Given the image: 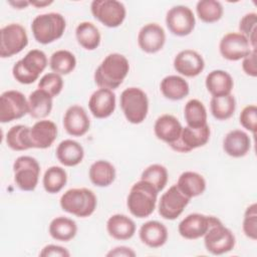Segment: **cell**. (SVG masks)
I'll return each mask as SVG.
<instances>
[{
    "mask_svg": "<svg viewBox=\"0 0 257 257\" xmlns=\"http://www.w3.org/2000/svg\"><path fill=\"white\" fill-rule=\"evenodd\" d=\"M176 185L178 189L190 199L202 195L206 190V181L204 177L192 171L182 173Z\"/></svg>",
    "mask_w": 257,
    "mask_h": 257,
    "instance_id": "83f0119b",
    "label": "cell"
},
{
    "mask_svg": "<svg viewBox=\"0 0 257 257\" xmlns=\"http://www.w3.org/2000/svg\"><path fill=\"white\" fill-rule=\"evenodd\" d=\"M139 236L145 245L151 248H159L165 245L168 240V229L163 223L152 220L142 225Z\"/></svg>",
    "mask_w": 257,
    "mask_h": 257,
    "instance_id": "603a6c76",
    "label": "cell"
},
{
    "mask_svg": "<svg viewBox=\"0 0 257 257\" xmlns=\"http://www.w3.org/2000/svg\"><path fill=\"white\" fill-rule=\"evenodd\" d=\"M59 204L64 212L79 218L89 217L96 209V196L87 188H73L67 190L60 197Z\"/></svg>",
    "mask_w": 257,
    "mask_h": 257,
    "instance_id": "3957f363",
    "label": "cell"
},
{
    "mask_svg": "<svg viewBox=\"0 0 257 257\" xmlns=\"http://www.w3.org/2000/svg\"><path fill=\"white\" fill-rule=\"evenodd\" d=\"M90 10L95 19L109 28L121 25L126 15L124 5L116 0H94Z\"/></svg>",
    "mask_w": 257,
    "mask_h": 257,
    "instance_id": "30bf717a",
    "label": "cell"
},
{
    "mask_svg": "<svg viewBox=\"0 0 257 257\" xmlns=\"http://www.w3.org/2000/svg\"><path fill=\"white\" fill-rule=\"evenodd\" d=\"M88 176L94 186L107 187L115 179V169L108 161L98 160L90 166Z\"/></svg>",
    "mask_w": 257,
    "mask_h": 257,
    "instance_id": "4dcf8cb0",
    "label": "cell"
},
{
    "mask_svg": "<svg viewBox=\"0 0 257 257\" xmlns=\"http://www.w3.org/2000/svg\"><path fill=\"white\" fill-rule=\"evenodd\" d=\"M236 243L234 234L225 227L221 220L211 216L210 227L204 235V244L206 250L213 255H222L230 252Z\"/></svg>",
    "mask_w": 257,
    "mask_h": 257,
    "instance_id": "52a82bcc",
    "label": "cell"
},
{
    "mask_svg": "<svg viewBox=\"0 0 257 257\" xmlns=\"http://www.w3.org/2000/svg\"><path fill=\"white\" fill-rule=\"evenodd\" d=\"M205 84L212 96L216 97L231 94L234 81L232 76L227 71L216 69L208 73Z\"/></svg>",
    "mask_w": 257,
    "mask_h": 257,
    "instance_id": "d4e9b609",
    "label": "cell"
},
{
    "mask_svg": "<svg viewBox=\"0 0 257 257\" xmlns=\"http://www.w3.org/2000/svg\"><path fill=\"white\" fill-rule=\"evenodd\" d=\"M212 115L218 120L230 118L236 109V100L232 94L224 96H212L210 101Z\"/></svg>",
    "mask_w": 257,
    "mask_h": 257,
    "instance_id": "e575fe53",
    "label": "cell"
},
{
    "mask_svg": "<svg viewBox=\"0 0 257 257\" xmlns=\"http://www.w3.org/2000/svg\"><path fill=\"white\" fill-rule=\"evenodd\" d=\"M51 70L60 75H66L73 71L76 66V59L73 53L68 50L60 49L52 53L49 59Z\"/></svg>",
    "mask_w": 257,
    "mask_h": 257,
    "instance_id": "8d00e7d4",
    "label": "cell"
},
{
    "mask_svg": "<svg viewBox=\"0 0 257 257\" xmlns=\"http://www.w3.org/2000/svg\"><path fill=\"white\" fill-rule=\"evenodd\" d=\"M63 126L69 136H84L90 126V120L85 109L77 104L69 106L63 116Z\"/></svg>",
    "mask_w": 257,
    "mask_h": 257,
    "instance_id": "ac0fdd59",
    "label": "cell"
},
{
    "mask_svg": "<svg viewBox=\"0 0 257 257\" xmlns=\"http://www.w3.org/2000/svg\"><path fill=\"white\" fill-rule=\"evenodd\" d=\"M251 148L250 137L241 130L229 132L223 140L224 152L233 158H242L248 154Z\"/></svg>",
    "mask_w": 257,
    "mask_h": 257,
    "instance_id": "cb8c5ba5",
    "label": "cell"
},
{
    "mask_svg": "<svg viewBox=\"0 0 257 257\" xmlns=\"http://www.w3.org/2000/svg\"><path fill=\"white\" fill-rule=\"evenodd\" d=\"M62 87L63 79L60 74H57L55 72H49L44 74L38 82V88L46 91L52 97L57 96L61 92Z\"/></svg>",
    "mask_w": 257,
    "mask_h": 257,
    "instance_id": "b9f144b4",
    "label": "cell"
},
{
    "mask_svg": "<svg viewBox=\"0 0 257 257\" xmlns=\"http://www.w3.org/2000/svg\"><path fill=\"white\" fill-rule=\"evenodd\" d=\"M205 67V61L201 54L192 49L180 51L174 59V68L186 77L199 75Z\"/></svg>",
    "mask_w": 257,
    "mask_h": 257,
    "instance_id": "e0dca14e",
    "label": "cell"
},
{
    "mask_svg": "<svg viewBox=\"0 0 257 257\" xmlns=\"http://www.w3.org/2000/svg\"><path fill=\"white\" fill-rule=\"evenodd\" d=\"M75 37L78 44L86 50H94L100 44V33L98 28L88 21L80 22L75 29Z\"/></svg>",
    "mask_w": 257,
    "mask_h": 257,
    "instance_id": "d6a6232c",
    "label": "cell"
},
{
    "mask_svg": "<svg viewBox=\"0 0 257 257\" xmlns=\"http://www.w3.org/2000/svg\"><path fill=\"white\" fill-rule=\"evenodd\" d=\"M182 130L183 126L179 119L168 113L159 116L154 124V132L156 137L169 146L179 140Z\"/></svg>",
    "mask_w": 257,
    "mask_h": 257,
    "instance_id": "44dd1931",
    "label": "cell"
},
{
    "mask_svg": "<svg viewBox=\"0 0 257 257\" xmlns=\"http://www.w3.org/2000/svg\"><path fill=\"white\" fill-rule=\"evenodd\" d=\"M141 180L150 183L158 192H161L168 183V171L160 164H153L143 171Z\"/></svg>",
    "mask_w": 257,
    "mask_h": 257,
    "instance_id": "ab89813d",
    "label": "cell"
},
{
    "mask_svg": "<svg viewBox=\"0 0 257 257\" xmlns=\"http://www.w3.org/2000/svg\"><path fill=\"white\" fill-rule=\"evenodd\" d=\"M9 5L14 7L15 9H25L28 5H30L29 1H9Z\"/></svg>",
    "mask_w": 257,
    "mask_h": 257,
    "instance_id": "c3c4849f",
    "label": "cell"
},
{
    "mask_svg": "<svg viewBox=\"0 0 257 257\" xmlns=\"http://www.w3.org/2000/svg\"><path fill=\"white\" fill-rule=\"evenodd\" d=\"M159 192L150 183L140 180L135 183L128 193L126 206L131 214L137 218H147L156 209Z\"/></svg>",
    "mask_w": 257,
    "mask_h": 257,
    "instance_id": "7a4b0ae2",
    "label": "cell"
},
{
    "mask_svg": "<svg viewBox=\"0 0 257 257\" xmlns=\"http://www.w3.org/2000/svg\"><path fill=\"white\" fill-rule=\"evenodd\" d=\"M130 70V63L125 56L119 53H110L104 57L94 71V82L99 88H117Z\"/></svg>",
    "mask_w": 257,
    "mask_h": 257,
    "instance_id": "6da1fadb",
    "label": "cell"
},
{
    "mask_svg": "<svg viewBox=\"0 0 257 257\" xmlns=\"http://www.w3.org/2000/svg\"><path fill=\"white\" fill-rule=\"evenodd\" d=\"M106 230L110 237L116 240H128L136 233V224L123 214H114L106 222Z\"/></svg>",
    "mask_w": 257,
    "mask_h": 257,
    "instance_id": "484cf974",
    "label": "cell"
},
{
    "mask_svg": "<svg viewBox=\"0 0 257 257\" xmlns=\"http://www.w3.org/2000/svg\"><path fill=\"white\" fill-rule=\"evenodd\" d=\"M243 71L252 77L257 76V66H256V48L252 49L251 52L243 58L242 61Z\"/></svg>",
    "mask_w": 257,
    "mask_h": 257,
    "instance_id": "f6af8a7d",
    "label": "cell"
},
{
    "mask_svg": "<svg viewBox=\"0 0 257 257\" xmlns=\"http://www.w3.org/2000/svg\"><path fill=\"white\" fill-rule=\"evenodd\" d=\"M67 182V174L65 170L58 166L48 168L43 176L42 184L44 190L49 194L60 192Z\"/></svg>",
    "mask_w": 257,
    "mask_h": 257,
    "instance_id": "74e56055",
    "label": "cell"
},
{
    "mask_svg": "<svg viewBox=\"0 0 257 257\" xmlns=\"http://www.w3.org/2000/svg\"><path fill=\"white\" fill-rule=\"evenodd\" d=\"M66 21L60 13L49 12L37 15L31 23V31L38 43L49 44L62 37Z\"/></svg>",
    "mask_w": 257,
    "mask_h": 257,
    "instance_id": "277c9868",
    "label": "cell"
},
{
    "mask_svg": "<svg viewBox=\"0 0 257 257\" xmlns=\"http://www.w3.org/2000/svg\"><path fill=\"white\" fill-rule=\"evenodd\" d=\"M7 146L13 151H26L32 149L30 141V127L24 124L13 125L6 134Z\"/></svg>",
    "mask_w": 257,
    "mask_h": 257,
    "instance_id": "836d02e7",
    "label": "cell"
},
{
    "mask_svg": "<svg viewBox=\"0 0 257 257\" xmlns=\"http://www.w3.org/2000/svg\"><path fill=\"white\" fill-rule=\"evenodd\" d=\"M39 255L41 257H49V256H59V257H69L70 253L69 251L59 245H54V244H49L43 247V249L40 251Z\"/></svg>",
    "mask_w": 257,
    "mask_h": 257,
    "instance_id": "bcb514c9",
    "label": "cell"
},
{
    "mask_svg": "<svg viewBox=\"0 0 257 257\" xmlns=\"http://www.w3.org/2000/svg\"><path fill=\"white\" fill-rule=\"evenodd\" d=\"M239 30L248 39L252 49H255L257 40V14L255 12L245 14L240 20Z\"/></svg>",
    "mask_w": 257,
    "mask_h": 257,
    "instance_id": "60d3db41",
    "label": "cell"
},
{
    "mask_svg": "<svg viewBox=\"0 0 257 257\" xmlns=\"http://www.w3.org/2000/svg\"><path fill=\"white\" fill-rule=\"evenodd\" d=\"M250 47L251 45L248 39L237 32L225 34L219 44L221 55L230 61H237L246 57L252 50Z\"/></svg>",
    "mask_w": 257,
    "mask_h": 257,
    "instance_id": "9a60e30c",
    "label": "cell"
},
{
    "mask_svg": "<svg viewBox=\"0 0 257 257\" xmlns=\"http://www.w3.org/2000/svg\"><path fill=\"white\" fill-rule=\"evenodd\" d=\"M106 256L108 257H134L136 256V252L132 249V248H128V247H125V246H117L113 249H111L107 254Z\"/></svg>",
    "mask_w": 257,
    "mask_h": 257,
    "instance_id": "7dc6e473",
    "label": "cell"
},
{
    "mask_svg": "<svg viewBox=\"0 0 257 257\" xmlns=\"http://www.w3.org/2000/svg\"><path fill=\"white\" fill-rule=\"evenodd\" d=\"M166 33L157 23H148L141 28L138 34V44L146 53H157L165 45Z\"/></svg>",
    "mask_w": 257,
    "mask_h": 257,
    "instance_id": "2e32d148",
    "label": "cell"
},
{
    "mask_svg": "<svg viewBox=\"0 0 257 257\" xmlns=\"http://www.w3.org/2000/svg\"><path fill=\"white\" fill-rule=\"evenodd\" d=\"M28 113V99L18 90L4 91L0 96V122L19 119Z\"/></svg>",
    "mask_w": 257,
    "mask_h": 257,
    "instance_id": "8fae6325",
    "label": "cell"
},
{
    "mask_svg": "<svg viewBox=\"0 0 257 257\" xmlns=\"http://www.w3.org/2000/svg\"><path fill=\"white\" fill-rule=\"evenodd\" d=\"M210 127L205 124L201 127L185 126L182 130L179 140L170 147L178 153H189L197 148L205 146L210 139Z\"/></svg>",
    "mask_w": 257,
    "mask_h": 257,
    "instance_id": "5bb4252c",
    "label": "cell"
},
{
    "mask_svg": "<svg viewBox=\"0 0 257 257\" xmlns=\"http://www.w3.org/2000/svg\"><path fill=\"white\" fill-rule=\"evenodd\" d=\"M184 117L190 127H201L207 124V110L199 99H190L184 108Z\"/></svg>",
    "mask_w": 257,
    "mask_h": 257,
    "instance_id": "d590c367",
    "label": "cell"
},
{
    "mask_svg": "<svg viewBox=\"0 0 257 257\" xmlns=\"http://www.w3.org/2000/svg\"><path fill=\"white\" fill-rule=\"evenodd\" d=\"M196 11L201 21L214 23L222 18L223 6L216 0H201L196 5Z\"/></svg>",
    "mask_w": 257,
    "mask_h": 257,
    "instance_id": "f35d334b",
    "label": "cell"
},
{
    "mask_svg": "<svg viewBox=\"0 0 257 257\" xmlns=\"http://www.w3.org/2000/svg\"><path fill=\"white\" fill-rule=\"evenodd\" d=\"M47 66L46 54L39 49H32L18 60L12 68L13 77L22 84H31Z\"/></svg>",
    "mask_w": 257,
    "mask_h": 257,
    "instance_id": "5b68a950",
    "label": "cell"
},
{
    "mask_svg": "<svg viewBox=\"0 0 257 257\" xmlns=\"http://www.w3.org/2000/svg\"><path fill=\"white\" fill-rule=\"evenodd\" d=\"M88 107L96 118H106L115 109V94L107 88H98L89 97Z\"/></svg>",
    "mask_w": 257,
    "mask_h": 257,
    "instance_id": "ffe728a7",
    "label": "cell"
},
{
    "mask_svg": "<svg viewBox=\"0 0 257 257\" xmlns=\"http://www.w3.org/2000/svg\"><path fill=\"white\" fill-rule=\"evenodd\" d=\"M121 110L127 121L134 124L142 123L149 111V99L144 90L139 87L125 88L119 98Z\"/></svg>",
    "mask_w": 257,
    "mask_h": 257,
    "instance_id": "8992f818",
    "label": "cell"
},
{
    "mask_svg": "<svg viewBox=\"0 0 257 257\" xmlns=\"http://www.w3.org/2000/svg\"><path fill=\"white\" fill-rule=\"evenodd\" d=\"M14 182L17 187L26 192L35 190L39 175L40 166L36 159L30 156H20L13 164Z\"/></svg>",
    "mask_w": 257,
    "mask_h": 257,
    "instance_id": "ba28073f",
    "label": "cell"
},
{
    "mask_svg": "<svg viewBox=\"0 0 257 257\" xmlns=\"http://www.w3.org/2000/svg\"><path fill=\"white\" fill-rule=\"evenodd\" d=\"M30 2V5L32 6H35L37 8H41V7H45V6H48L50 4L53 3V1H39V0H36V1H29Z\"/></svg>",
    "mask_w": 257,
    "mask_h": 257,
    "instance_id": "681fc988",
    "label": "cell"
},
{
    "mask_svg": "<svg viewBox=\"0 0 257 257\" xmlns=\"http://www.w3.org/2000/svg\"><path fill=\"white\" fill-rule=\"evenodd\" d=\"M84 157L82 146L73 140H64L56 148V158L65 167H74L81 163Z\"/></svg>",
    "mask_w": 257,
    "mask_h": 257,
    "instance_id": "4316f807",
    "label": "cell"
},
{
    "mask_svg": "<svg viewBox=\"0 0 257 257\" xmlns=\"http://www.w3.org/2000/svg\"><path fill=\"white\" fill-rule=\"evenodd\" d=\"M163 95L171 100H181L190 92L189 83L179 75H168L163 78L160 84Z\"/></svg>",
    "mask_w": 257,
    "mask_h": 257,
    "instance_id": "f546056e",
    "label": "cell"
},
{
    "mask_svg": "<svg viewBox=\"0 0 257 257\" xmlns=\"http://www.w3.org/2000/svg\"><path fill=\"white\" fill-rule=\"evenodd\" d=\"M196 19L193 11L184 5L172 7L166 15V25L176 36H187L195 28Z\"/></svg>",
    "mask_w": 257,
    "mask_h": 257,
    "instance_id": "7c38bea8",
    "label": "cell"
},
{
    "mask_svg": "<svg viewBox=\"0 0 257 257\" xmlns=\"http://www.w3.org/2000/svg\"><path fill=\"white\" fill-rule=\"evenodd\" d=\"M239 120L244 128L255 135L257 130V106L255 104L245 106L240 113Z\"/></svg>",
    "mask_w": 257,
    "mask_h": 257,
    "instance_id": "ee69618b",
    "label": "cell"
},
{
    "mask_svg": "<svg viewBox=\"0 0 257 257\" xmlns=\"http://www.w3.org/2000/svg\"><path fill=\"white\" fill-rule=\"evenodd\" d=\"M243 232L244 234L252 239H257V204L253 203L247 207L244 213L243 219Z\"/></svg>",
    "mask_w": 257,
    "mask_h": 257,
    "instance_id": "7bdbcfd3",
    "label": "cell"
},
{
    "mask_svg": "<svg viewBox=\"0 0 257 257\" xmlns=\"http://www.w3.org/2000/svg\"><path fill=\"white\" fill-rule=\"evenodd\" d=\"M52 96L46 91L37 88L28 96V113L34 118H44L48 116L52 109Z\"/></svg>",
    "mask_w": 257,
    "mask_h": 257,
    "instance_id": "f1b7e54d",
    "label": "cell"
},
{
    "mask_svg": "<svg viewBox=\"0 0 257 257\" xmlns=\"http://www.w3.org/2000/svg\"><path fill=\"white\" fill-rule=\"evenodd\" d=\"M190 200L178 189L177 185H173L161 196L159 214L166 220H175L183 213Z\"/></svg>",
    "mask_w": 257,
    "mask_h": 257,
    "instance_id": "4fadbf2b",
    "label": "cell"
},
{
    "mask_svg": "<svg viewBox=\"0 0 257 257\" xmlns=\"http://www.w3.org/2000/svg\"><path fill=\"white\" fill-rule=\"evenodd\" d=\"M48 232L54 240L68 242L75 237L77 233V225L72 219L60 216L54 218L50 222Z\"/></svg>",
    "mask_w": 257,
    "mask_h": 257,
    "instance_id": "1f68e13d",
    "label": "cell"
},
{
    "mask_svg": "<svg viewBox=\"0 0 257 257\" xmlns=\"http://www.w3.org/2000/svg\"><path fill=\"white\" fill-rule=\"evenodd\" d=\"M211 222V216H206L199 213L189 214L185 217L178 226L180 235L188 240H195L207 233Z\"/></svg>",
    "mask_w": 257,
    "mask_h": 257,
    "instance_id": "d6986e66",
    "label": "cell"
},
{
    "mask_svg": "<svg viewBox=\"0 0 257 257\" xmlns=\"http://www.w3.org/2000/svg\"><path fill=\"white\" fill-rule=\"evenodd\" d=\"M57 137V126L52 120L42 119L30 127V141L32 148L47 149L51 147Z\"/></svg>",
    "mask_w": 257,
    "mask_h": 257,
    "instance_id": "7402d4cb",
    "label": "cell"
},
{
    "mask_svg": "<svg viewBox=\"0 0 257 257\" xmlns=\"http://www.w3.org/2000/svg\"><path fill=\"white\" fill-rule=\"evenodd\" d=\"M28 44L25 28L19 23H10L0 30V56L11 57L21 52Z\"/></svg>",
    "mask_w": 257,
    "mask_h": 257,
    "instance_id": "9c48e42d",
    "label": "cell"
}]
</instances>
